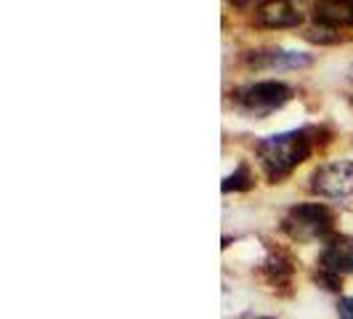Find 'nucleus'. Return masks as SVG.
<instances>
[{
    "label": "nucleus",
    "mask_w": 353,
    "mask_h": 319,
    "mask_svg": "<svg viewBox=\"0 0 353 319\" xmlns=\"http://www.w3.org/2000/svg\"><path fill=\"white\" fill-rule=\"evenodd\" d=\"M345 293H348V296H353V280L348 282V287H345Z\"/></svg>",
    "instance_id": "obj_2"
},
{
    "label": "nucleus",
    "mask_w": 353,
    "mask_h": 319,
    "mask_svg": "<svg viewBox=\"0 0 353 319\" xmlns=\"http://www.w3.org/2000/svg\"><path fill=\"white\" fill-rule=\"evenodd\" d=\"M231 255L239 261V258H248V261H255L258 255H261V248H258V242H242V245H236V248L231 250Z\"/></svg>",
    "instance_id": "obj_1"
}]
</instances>
